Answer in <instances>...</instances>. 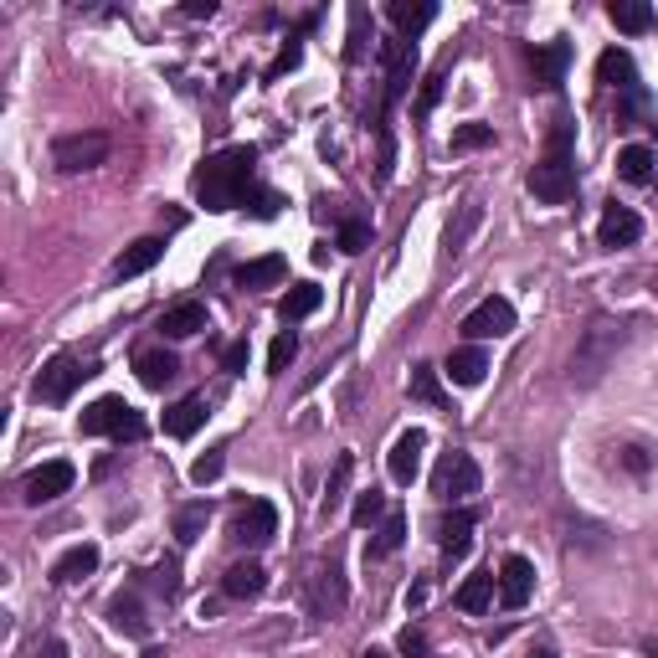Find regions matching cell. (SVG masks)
I'll return each instance as SVG.
<instances>
[{
    "mask_svg": "<svg viewBox=\"0 0 658 658\" xmlns=\"http://www.w3.org/2000/svg\"><path fill=\"white\" fill-rule=\"evenodd\" d=\"M144 658H165V648H144Z\"/></svg>",
    "mask_w": 658,
    "mask_h": 658,
    "instance_id": "cell-53",
    "label": "cell"
},
{
    "mask_svg": "<svg viewBox=\"0 0 658 658\" xmlns=\"http://www.w3.org/2000/svg\"><path fill=\"white\" fill-rule=\"evenodd\" d=\"M443 78H447V62H443V67H438V73H432V78L422 83V93H417V109H412V114H417V118H427V114H432V109H438V98H443Z\"/></svg>",
    "mask_w": 658,
    "mask_h": 658,
    "instance_id": "cell-43",
    "label": "cell"
},
{
    "mask_svg": "<svg viewBox=\"0 0 658 658\" xmlns=\"http://www.w3.org/2000/svg\"><path fill=\"white\" fill-rule=\"evenodd\" d=\"M381 62H387V98H381V114H387V109L402 103L412 73H417V41H407V37L381 41Z\"/></svg>",
    "mask_w": 658,
    "mask_h": 658,
    "instance_id": "cell-9",
    "label": "cell"
},
{
    "mask_svg": "<svg viewBox=\"0 0 658 658\" xmlns=\"http://www.w3.org/2000/svg\"><path fill=\"white\" fill-rule=\"evenodd\" d=\"M402 541H407V515H402V509H391L387 524H381V541L370 545V556L381 561V556H391V551H402Z\"/></svg>",
    "mask_w": 658,
    "mask_h": 658,
    "instance_id": "cell-36",
    "label": "cell"
},
{
    "mask_svg": "<svg viewBox=\"0 0 658 658\" xmlns=\"http://www.w3.org/2000/svg\"><path fill=\"white\" fill-rule=\"evenodd\" d=\"M293 355H299V340H293L289 329H283V334H278V340L268 345V376H283V370L293 366Z\"/></svg>",
    "mask_w": 658,
    "mask_h": 658,
    "instance_id": "cell-40",
    "label": "cell"
},
{
    "mask_svg": "<svg viewBox=\"0 0 658 658\" xmlns=\"http://www.w3.org/2000/svg\"><path fill=\"white\" fill-rule=\"evenodd\" d=\"M304 597H309V612H314V618H325V622L340 618V612H345V602H350L340 561H314L309 577H304Z\"/></svg>",
    "mask_w": 658,
    "mask_h": 658,
    "instance_id": "cell-6",
    "label": "cell"
},
{
    "mask_svg": "<svg viewBox=\"0 0 658 658\" xmlns=\"http://www.w3.org/2000/svg\"><path fill=\"white\" fill-rule=\"evenodd\" d=\"M135 370H139V381H144L150 391H165L175 376H180V360H175L170 350H144Z\"/></svg>",
    "mask_w": 658,
    "mask_h": 658,
    "instance_id": "cell-27",
    "label": "cell"
},
{
    "mask_svg": "<svg viewBox=\"0 0 658 658\" xmlns=\"http://www.w3.org/2000/svg\"><path fill=\"white\" fill-rule=\"evenodd\" d=\"M530 658H556V654H551V648H541V654H530Z\"/></svg>",
    "mask_w": 658,
    "mask_h": 658,
    "instance_id": "cell-55",
    "label": "cell"
},
{
    "mask_svg": "<svg viewBox=\"0 0 658 658\" xmlns=\"http://www.w3.org/2000/svg\"><path fill=\"white\" fill-rule=\"evenodd\" d=\"M473 227H479V206H464V212H458V222H453V227H447L443 248L453 252V257H458V252H464V242H468V232H473Z\"/></svg>",
    "mask_w": 658,
    "mask_h": 658,
    "instance_id": "cell-39",
    "label": "cell"
},
{
    "mask_svg": "<svg viewBox=\"0 0 658 658\" xmlns=\"http://www.w3.org/2000/svg\"><path fill=\"white\" fill-rule=\"evenodd\" d=\"M447 376H453V387H479L489 376V355L479 345H464L447 355Z\"/></svg>",
    "mask_w": 658,
    "mask_h": 658,
    "instance_id": "cell-26",
    "label": "cell"
},
{
    "mask_svg": "<svg viewBox=\"0 0 658 658\" xmlns=\"http://www.w3.org/2000/svg\"><path fill=\"white\" fill-rule=\"evenodd\" d=\"M566 67H571V47L566 41H541V47H530V73L541 88H556L566 78Z\"/></svg>",
    "mask_w": 658,
    "mask_h": 658,
    "instance_id": "cell-17",
    "label": "cell"
},
{
    "mask_svg": "<svg viewBox=\"0 0 658 658\" xmlns=\"http://www.w3.org/2000/svg\"><path fill=\"white\" fill-rule=\"evenodd\" d=\"M93 571H98V545H73V551L52 566V581H58V586H78V581H88Z\"/></svg>",
    "mask_w": 658,
    "mask_h": 658,
    "instance_id": "cell-24",
    "label": "cell"
},
{
    "mask_svg": "<svg viewBox=\"0 0 658 658\" xmlns=\"http://www.w3.org/2000/svg\"><path fill=\"white\" fill-rule=\"evenodd\" d=\"M319 304H325V289H319V283H293V289L278 299V314H283V319H309Z\"/></svg>",
    "mask_w": 658,
    "mask_h": 658,
    "instance_id": "cell-30",
    "label": "cell"
},
{
    "mask_svg": "<svg viewBox=\"0 0 658 658\" xmlns=\"http://www.w3.org/2000/svg\"><path fill=\"white\" fill-rule=\"evenodd\" d=\"M273 535H278V509H273L268 499H252L248 509L232 520V545H248V551H257V545H268Z\"/></svg>",
    "mask_w": 658,
    "mask_h": 658,
    "instance_id": "cell-12",
    "label": "cell"
},
{
    "mask_svg": "<svg viewBox=\"0 0 658 658\" xmlns=\"http://www.w3.org/2000/svg\"><path fill=\"white\" fill-rule=\"evenodd\" d=\"M212 319H206V304L201 299H180V304H170V309L160 314V334H170V340H191Z\"/></svg>",
    "mask_w": 658,
    "mask_h": 658,
    "instance_id": "cell-16",
    "label": "cell"
},
{
    "mask_svg": "<svg viewBox=\"0 0 658 658\" xmlns=\"http://www.w3.org/2000/svg\"><path fill=\"white\" fill-rule=\"evenodd\" d=\"M222 468H227V453L212 447V453H201V458L191 464V479H195V484H216V479H222Z\"/></svg>",
    "mask_w": 658,
    "mask_h": 658,
    "instance_id": "cell-41",
    "label": "cell"
},
{
    "mask_svg": "<svg viewBox=\"0 0 658 658\" xmlns=\"http://www.w3.org/2000/svg\"><path fill=\"white\" fill-rule=\"evenodd\" d=\"M412 396L417 402H427V407H447V391H443V381H438V370L427 366H412Z\"/></svg>",
    "mask_w": 658,
    "mask_h": 658,
    "instance_id": "cell-33",
    "label": "cell"
},
{
    "mask_svg": "<svg viewBox=\"0 0 658 658\" xmlns=\"http://www.w3.org/2000/svg\"><path fill=\"white\" fill-rule=\"evenodd\" d=\"M299 58H304V47H299V41H289V47H283V52L273 58V67H268V73H263V78H268V83H278V78H283V73H289V67H299Z\"/></svg>",
    "mask_w": 658,
    "mask_h": 658,
    "instance_id": "cell-45",
    "label": "cell"
},
{
    "mask_svg": "<svg viewBox=\"0 0 658 658\" xmlns=\"http://www.w3.org/2000/svg\"><path fill=\"white\" fill-rule=\"evenodd\" d=\"M654 293H658V273H654Z\"/></svg>",
    "mask_w": 658,
    "mask_h": 658,
    "instance_id": "cell-56",
    "label": "cell"
},
{
    "mask_svg": "<svg viewBox=\"0 0 658 658\" xmlns=\"http://www.w3.org/2000/svg\"><path fill=\"white\" fill-rule=\"evenodd\" d=\"M366 248V222L360 216H345V227H340V252H360Z\"/></svg>",
    "mask_w": 658,
    "mask_h": 658,
    "instance_id": "cell-46",
    "label": "cell"
},
{
    "mask_svg": "<svg viewBox=\"0 0 658 658\" xmlns=\"http://www.w3.org/2000/svg\"><path fill=\"white\" fill-rule=\"evenodd\" d=\"M607 16H612V26L628 31V37L654 31V5H643V0H612V5H607Z\"/></svg>",
    "mask_w": 658,
    "mask_h": 658,
    "instance_id": "cell-29",
    "label": "cell"
},
{
    "mask_svg": "<svg viewBox=\"0 0 658 658\" xmlns=\"http://www.w3.org/2000/svg\"><path fill=\"white\" fill-rule=\"evenodd\" d=\"M622 340H628V329H622L618 319L597 314L592 325L581 329V345H577V355H571V387H597L602 376H607V366L618 360Z\"/></svg>",
    "mask_w": 658,
    "mask_h": 658,
    "instance_id": "cell-3",
    "label": "cell"
},
{
    "mask_svg": "<svg viewBox=\"0 0 658 658\" xmlns=\"http://www.w3.org/2000/svg\"><path fill=\"white\" fill-rule=\"evenodd\" d=\"M515 329V304L509 299H484V304H473L464 314V334L468 340H499Z\"/></svg>",
    "mask_w": 658,
    "mask_h": 658,
    "instance_id": "cell-11",
    "label": "cell"
},
{
    "mask_svg": "<svg viewBox=\"0 0 658 658\" xmlns=\"http://www.w3.org/2000/svg\"><path fill=\"white\" fill-rule=\"evenodd\" d=\"M109 135H98V129H88V135H58L52 139V165H58L62 175H83V170H98L103 160H109Z\"/></svg>",
    "mask_w": 658,
    "mask_h": 658,
    "instance_id": "cell-7",
    "label": "cell"
},
{
    "mask_svg": "<svg viewBox=\"0 0 658 658\" xmlns=\"http://www.w3.org/2000/svg\"><path fill=\"white\" fill-rule=\"evenodd\" d=\"M489 144H494L489 124H458L453 129V155H473V150H489Z\"/></svg>",
    "mask_w": 658,
    "mask_h": 658,
    "instance_id": "cell-37",
    "label": "cell"
},
{
    "mask_svg": "<svg viewBox=\"0 0 658 658\" xmlns=\"http://www.w3.org/2000/svg\"><path fill=\"white\" fill-rule=\"evenodd\" d=\"M150 586H155L160 597L170 602V597H175V592H180V566H175V561H160V566H155V571H150Z\"/></svg>",
    "mask_w": 658,
    "mask_h": 658,
    "instance_id": "cell-44",
    "label": "cell"
},
{
    "mask_svg": "<svg viewBox=\"0 0 658 658\" xmlns=\"http://www.w3.org/2000/svg\"><path fill=\"white\" fill-rule=\"evenodd\" d=\"M422 453H427V432H422V427H407V432L391 443V458H387L391 479H396V484H412V479H417V468H422Z\"/></svg>",
    "mask_w": 658,
    "mask_h": 658,
    "instance_id": "cell-15",
    "label": "cell"
},
{
    "mask_svg": "<svg viewBox=\"0 0 658 658\" xmlns=\"http://www.w3.org/2000/svg\"><path fill=\"white\" fill-rule=\"evenodd\" d=\"M422 648H427V643H422V633H417V628H407V633H402V654H407V658H417V654H422Z\"/></svg>",
    "mask_w": 658,
    "mask_h": 658,
    "instance_id": "cell-50",
    "label": "cell"
},
{
    "mask_svg": "<svg viewBox=\"0 0 658 658\" xmlns=\"http://www.w3.org/2000/svg\"><path fill=\"white\" fill-rule=\"evenodd\" d=\"M350 473H355V458H350V453H340V458H334V473H329V489H325V504H319V509H325V515H334V509H340V504H345V489H350Z\"/></svg>",
    "mask_w": 658,
    "mask_h": 658,
    "instance_id": "cell-34",
    "label": "cell"
},
{
    "mask_svg": "<svg viewBox=\"0 0 658 658\" xmlns=\"http://www.w3.org/2000/svg\"><path fill=\"white\" fill-rule=\"evenodd\" d=\"M78 432L83 438H118V443L129 438V443H139L144 438V417L124 396H98L93 407L78 417Z\"/></svg>",
    "mask_w": 658,
    "mask_h": 658,
    "instance_id": "cell-4",
    "label": "cell"
},
{
    "mask_svg": "<svg viewBox=\"0 0 658 658\" xmlns=\"http://www.w3.org/2000/svg\"><path fill=\"white\" fill-rule=\"evenodd\" d=\"M479 484H484V473H479V464H473L468 453H443V464H438V473H432V494L447 499V504L473 499Z\"/></svg>",
    "mask_w": 658,
    "mask_h": 658,
    "instance_id": "cell-8",
    "label": "cell"
},
{
    "mask_svg": "<svg viewBox=\"0 0 658 658\" xmlns=\"http://www.w3.org/2000/svg\"><path fill=\"white\" fill-rule=\"evenodd\" d=\"M530 597H535V566L524 561V556H504L499 561V607L504 612H520Z\"/></svg>",
    "mask_w": 658,
    "mask_h": 658,
    "instance_id": "cell-13",
    "label": "cell"
},
{
    "mask_svg": "<svg viewBox=\"0 0 658 658\" xmlns=\"http://www.w3.org/2000/svg\"><path fill=\"white\" fill-rule=\"evenodd\" d=\"M571 139H577V124L571 118H556L551 129V144H545V160L530 170V195L545 201V206H566L577 195V160H571Z\"/></svg>",
    "mask_w": 658,
    "mask_h": 658,
    "instance_id": "cell-2",
    "label": "cell"
},
{
    "mask_svg": "<svg viewBox=\"0 0 658 658\" xmlns=\"http://www.w3.org/2000/svg\"><path fill=\"white\" fill-rule=\"evenodd\" d=\"M73 479H78V468L67 464V458H52V464L31 468V473L21 479V499H26V504H52V499H62V494L73 489Z\"/></svg>",
    "mask_w": 658,
    "mask_h": 658,
    "instance_id": "cell-10",
    "label": "cell"
},
{
    "mask_svg": "<svg viewBox=\"0 0 658 658\" xmlns=\"http://www.w3.org/2000/svg\"><path fill=\"white\" fill-rule=\"evenodd\" d=\"M165 257V242L160 237H139V242H129V248L118 252L114 263V278H139V273H150Z\"/></svg>",
    "mask_w": 658,
    "mask_h": 658,
    "instance_id": "cell-22",
    "label": "cell"
},
{
    "mask_svg": "<svg viewBox=\"0 0 658 658\" xmlns=\"http://www.w3.org/2000/svg\"><path fill=\"white\" fill-rule=\"evenodd\" d=\"M597 78L607 83V88H618V93H628V109H643L638 67H633V58H628L622 47H612V52H602V62H597Z\"/></svg>",
    "mask_w": 658,
    "mask_h": 658,
    "instance_id": "cell-14",
    "label": "cell"
},
{
    "mask_svg": "<svg viewBox=\"0 0 658 658\" xmlns=\"http://www.w3.org/2000/svg\"><path fill=\"white\" fill-rule=\"evenodd\" d=\"M268 592V571L257 561H237L227 566V577H222V597H232V602H252V597H263Z\"/></svg>",
    "mask_w": 658,
    "mask_h": 658,
    "instance_id": "cell-18",
    "label": "cell"
},
{
    "mask_svg": "<svg viewBox=\"0 0 658 658\" xmlns=\"http://www.w3.org/2000/svg\"><path fill=\"white\" fill-rule=\"evenodd\" d=\"M618 175L633 180V186H648V180H654V150H648V144H628L618 155Z\"/></svg>",
    "mask_w": 658,
    "mask_h": 658,
    "instance_id": "cell-31",
    "label": "cell"
},
{
    "mask_svg": "<svg viewBox=\"0 0 658 658\" xmlns=\"http://www.w3.org/2000/svg\"><path fill=\"white\" fill-rule=\"evenodd\" d=\"M31 658H67V643H62V638H41L37 648H31Z\"/></svg>",
    "mask_w": 658,
    "mask_h": 658,
    "instance_id": "cell-49",
    "label": "cell"
},
{
    "mask_svg": "<svg viewBox=\"0 0 658 658\" xmlns=\"http://www.w3.org/2000/svg\"><path fill=\"white\" fill-rule=\"evenodd\" d=\"M201 535H206V504H186V509L175 515V541L195 545Z\"/></svg>",
    "mask_w": 658,
    "mask_h": 658,
    "instance_id": "cell-35",
    "label": "cell"
},
{
    "mask_svg": "<svg viewBox=\"0 0 658 658\" xmlns=\"http://www.w3.org/2000/svg\"><path fill=\"white\" fill-rule=\"evenodd\" d=\"M283 278H289V263H283L278 252H268V257H252V263H242V268H237V289H248V293L278 289Z\"/></svg>",
    "mask_w": 658,
    "mask_h": 658,
    "instance_id": "cell-21",
    "label": "cell"
},
{
    "mask_svg": "<svg viewBox=\"0 0 658 658\" xmlns=\"http://www.w3.org/2000/svg\"><path fill=\"white\" fill-rule=\"evenodd\" d=\"M222 366L232 370V376H242V370H248V345H227V355H222Z\"/></svg>",
    "mask_w": 658,
    "mask_h": 658,
    "instance_id": "cell-48",
    "label": "cell"
},
{
    "mask_svg": "<svg viewBox=\"0 0 658 658\" xmlns=\"http://www.w3.org/2000/svg\"><path fill=\"white\" fill-rule=\"evenodd\" d=\"M252 165H257V150L252 144H232V150H216L195 165L191 191L206 212H232V206H248L252 186Z\"/></svg>",
    "mask_w": 658,
    "mask_h": 658,
    "instance_id": "cell-1",
    "label": "cell"
},
{
    "mask_svg": "<svg viewBox=\"0 0 658 658\" xmlns=\"http://www.w3.org/2000/svg\"><path fill=\"white\" fill-rule=\"evenodd\" d=\"M638 237H643L638 212H628V206H607V216H602V227H597L602 248H633Z\"/></svg>",
    "mask_w": 658,
    "mask_h": 658,
    "instance_id": "cell-19",
    "label": "cell"
},
{
    "mask_svg": "<svg viewBox=\"0 0 658 658\" xmlns=\"http://www.w3.org/2000/svg\"><path fill=\"white\" fill-rule=\"evenodd\" d=\"M458 607H464V612H484L489 602H494V571H479V577H468L464 586H458Z\"/></svg>",
    "mask_w": 658,
    "mask_h": 658,
    "instance_id": "cell-32",
    "label": "cell"
},
{
    "mask_svg": "<svg viewBox=\"0 0 658 658\" xmlns=\"http://www.w3.org/2000/svg\"><path fill=\"white\" fill-rule=\"evenodd\" d=\"M360 658H391V654H381V648H366V654H360Z\"/></svg>",
    "mask_w": 658,
    "mask_h": 658,
    "instance_id": "cell-52",
    "label": "cell"
},
{
    "mask_svg": "<svg viewBox=\"0 0 658 658\" xmlns=\"http://www.w3.org/2000/svg\"><path fill=\"white\" fill-rule=\"evenodd\" d=\"M381 515H387V494L366 489V494L355 499V509H350V524H355V530H366V524H376Z\"/></svg>",
    "mask_w": 658,
    "mask_h": 658,
    "instance_id": "cell-38",
    "label": "cell"
},
{
    "mask_svg": "<svg viewBox=\"0 0 658 658\" xmlns=\"http://www.w3.org/2000/svg\"><path fill=\"white\" fill-rule=\"evenodd\" d=\"M643 648H648V654H658V638H648V643H643Z\"/></svg>",
    "mask_w": 658,
    "mask_h": 658,
    "instance_id": "cell-54",
    "label": "cell"
},
{
    "mask_svg": "<svg viewBox=\"0 0 658 658\" xmlns=\"http://www.w3.org/2000/svg\"><path fill=\"white\" fill-rule=\"evenodd\" d=\"M186 16H216V0H186Z\"/></svg>",
    "mask_w": 658,
    "mask_h": 658,
    "instance_id": "cell-51",
    "label": "cell"
},
{
    "mask_svg": "<svg viewBox=\"0 0 658 658\" xmlns=\"http://www.w3.org/2000/svg\"><path fill=\"white\" fill-rule=\"evenodd\" d=\"M366 5H350V47H345V58L350 62H360L366 58Z\"/></svg>",
    "mask_w": 658,
    "mask_h": 658,
    "instance_id": "cell-42",
    "label": "cell"
},
{
    "mask_svg": "<svg viewBox=\"0 0 658 658\" xmlns=\"http://www.w3.org/2000/svg\"><path fill=\"white\" fill-rule=\"evenodd\" d=\"M432 16H438V5H432V0H391V5H387V21L407 41L417 37L422 26H432Z\"/></svg>",
    "mask_w": 658,
    "mask_h": 658,
    "instance_id": "cell-23",
    "label": "cell"
},
{
    "mask_svg": "<svg viewBox=\"0 0 658 658\" xmlns=\"http://www.w3.org/2000/svg\"><path fill=\"white\" fill-rule=\"evenodd\" d=\"M438 545H443V561H464L468 545H473V509H453L438 524Z\"/></svg>",
    "mask_w": 658,
    "mask_h": 658,
    "instance_id": "cell-20",
    "label": "cell"
},
{
    "mask_svg": "<svg viewBox=\"0 0 658 658\" xmlns=\"http://www.w3.org/2000/svg\"><path fill=\"white\" fill-rule=\"evenodd\" d=\"M201 422H206V396H180V402L165 412V432H170V438H195Z\"/></svg>",
    "mask_w": 658,
    "mask_h": 658,
    "instance_id": "cell-28",
    "label": "cell"
},
{
    "mask_svg": "<svg viewBox=\"0 0 658 658\" xmlns=\"http://www.w3.org/2000/svg\"><path fill=\"white\" fill-rule=\"evenodd\" d=\"M109 622H114L124 638H144V633H150V618H144V607H139L135 592H118V597L109 602Z\"/></svg>",
    "mask_w": 658,
    "mask_h": 658,
    "instance_id": "cell-25",
    "label": "cell"
},
{
    "mask_svg": "<svg viewBox=\"0 0 658 658\" xmlns=\"http://www.w3.org/2000/svg\"><path fill=\"white\" fill-rule=\"evenodd\" d=\"M622 468H628V473H648V468H654L648 447H622Z\"/></svg>",
    "mask_w": 658,
    "mask_h": 658,
    "instance_id": "cell-47",
    "label": "cell"
},
{
    "mask_svg": "<svg viewBox=\"0 0 658 658\" xmlns=\"http://www.w3.org/2000/svg\"><path fill=\"white\" fill-rule=\"evenodd\" d=\"M93 370H98L93 360H83V355H67V350H62V355H52V360L41 366V376H37V387H31V391H37V402L62 407V402H67V396L93 376Z\"/></svg>",
    "mask_w": 658,
    "mask_h": 658,
    "instance_id": "cell-5",
    "label": "cell"
}]
</instances>
